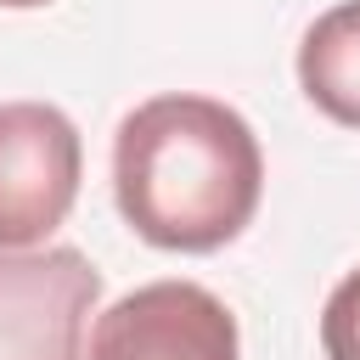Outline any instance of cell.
<instances>
[{"instance_id": "obj_1", "label": "cell", "mask_w": 360, "mask_h": 360, "mask_svg": "<svg viewBox=\"0 0 360 360\" xmlns=\"http://www.w3.org/2000/svg\"><path fill=\"white\" fill-rule=\"evenodd\" d=\"M264 191L253 124L214 96H152L112 135V197L124 225L169 253H214L248 231Z\"/></svg>"}, {"instance_id": "obj_2", "label": "cell", "mask_w": 360, "mask_h": 360, "mask_svg": "<svg viewBox=\"0 0 360 360\" xmlns=\"http://www.w3.org/2000/svg\"><path fill=\"white\" fill-rule=\"evenodd\" d=\"M84 174L79 129L51 101H0V253L39 248L73 208Z\"/></svg>"}, {"instance_id": "obj_3", "label": "cell", "mask_w": 360, "mask_h": 360, "mask_svg": "<svg viewBox=\"0 0 360 360\" xmlns=\"http://www.w3.org/2000/svg\"><path fill=\"white\" fill-rule=\"evenodd\" d=\"M101 270L79 248L0 253V360H84Z\"/></svg>"}, {"instance_id": "obj_4", "label": "cell", "mask_w": 360, "mask_h": 360, "mask_svg": "<svg viewBox=\"0 0 360 360\" xmlns=\"http://www.w3.org/2000/svg\"><path fill=\"white\" fill-rule=\"evenodd\" d=\"M236 315L197 281H146L90 326L84 360H236Z\"/></svg>"}, {"instance_id": "obj_5", "label": "cell", "mask_w": 360, "mask_h": 360, "mask_svg": "<svg viewBox=\"0 0 360 360\" xmlns=\"http://www.w3.org/2000/svg\"><path fill=\"white\" fill-rule=\"evenodd\" d=\"M298 90L343 129H360V0L321 11L298 39Z\"/></svg>"}, {"instance_id": "obj_6", "label": "cell", "mask_w": 360, "mask_h": 360, "mask_svg": "<svg viewBox=\"0 0 360 360\" xmlns=\"http://www.w3.org/2000/svg\"><path fill=\"white\" fill-rule=\"evenodd\" d=\"M321 349L326 360H360V270H349L326 309H321Z\"/></svg>"}, {"instance_id": "obj_7", "label": "cell", "mask_w": 360, "mask_h": 360, "mask_svg": "<svg viewBox=\"0 0 360 360\" xmlns=\"http://www.w3.org/2000/svg\"><path fill=\"white\" fill-rule=\"evenodd\" d=\"M0 6H11V11H28V6H51V0H0Z\"/></svg>"}]
</instances>
